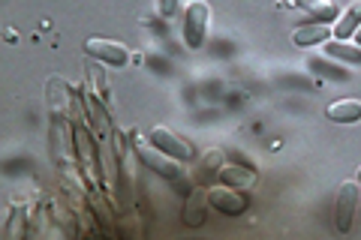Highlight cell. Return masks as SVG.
Instances as JSON below:
<instances>
[{"label":"cell","instance_id":"1","mask_svg":"<svg viewBox=\"0 0 361 240\" xmlns=\"http://www.w3.org/2000/svg\"><path fill=\"white\" fill-rule=\"evenodd\" d=\"M133 151H135V156H139L145 165H148V168H154V171H157V175H160V177H169V180H180V165H178V159H175V156H169V153H163L160 147H157L151 139L145 141L142 135H139V139L133 141Z\"/></svg>","mask_w":361,"mask_h":240},{"label":"cell","instance_id":"2","mask_svg":"<svg viewBox=\"0 0 361 240\" xmlns=\"http://www.w3.org/2000/svg\"><path fill=\"white\" fill-rule=\"evenodd\" d=\"M208 21H211L208 0H190L187 13H184V39H187L190 49H199V45H202V39H205V30H208Z\"/></svg>","mask_w":361,"mask_h":240},{"label":"cell","instance_id":"3","mask_svg":"<svg viewBox=\"0 0 361 240\" xmlns=\"http://www.w3.org/2000/svg\"><path fill=\"white\" fill-rule=\"evenodd\" d=\"M45 99H49V108H51V118H54V127L63 130L66 120H73V96H70V84L63 78H51L45 84Z\"/></svg>","mask_w":361,"mask_h":240},{"label":"cell","instance_id":"4","mask_svg":"<svg viewBox=\"0 0 361 240\" xmlns=\"http://www.w3.org/2000/svg\"><path fill=\"white\" fill-rule=\"evenodd\" d=\"M148 139L160 147L163 153H169V156H175L178 163H187V159H193V144H190L187 139H180L178 132H172L169 127H154L151 132H148Z\"/></svg>","mask_w":361,"mask_h":240},{"label":"cell","instance_id":"5","mask_svg":"<svg viewBox=\"0 0 361 240\" xmlns=\"http://www.w3.org/2000/svg\"><path fill=\"white\" fill-rule=\"evenodd\" d=\"M355 204H358V184L355 180H343L337 189V204H334V225L337 232H349L355 216Z\"/></svg>","mask_w":361,"mask_h":240},{"label":"cell","instance_id":"6","mask_svg":"<svg viewBox=\"0 0 361 240\" xmlns=\"http://www.w3.org/2000/svg\"><path fill=\"white\" fill-rule=\"evenodd\" d=\"M73 139H75V151L78 159H82V168H85V177L90 187H97V168H94V132H90L87 123H73Z\"/></svg>","mask_w":361,"mask_h":240},{"label":"cell","instance_id":"7","mask_svg":"<svg viewBox=\"0 0 361 240\" xmlns=\"http://www.w3.org/2000/svg\"><path fill=\"white\" fill-rule=\"evenodd\" d=\"M85 51L90 54V57H97V61H106V63H111V66H123L130 61V51H127V45H121V42H115V39H87L85 42Z\"/></svg>","mask_w":361,"mask_h":240},{"label":"cell","instance_id":"8","mask_svg":"<svg viewBox=\"0 0 361 240\" xmlns=\"http://www.w3.org/2000/svg\"><path fill=\"white\" fill-rule=\"evenodd\" d=\"M208 204L217 208L220 213H226V216H235V213H241L247 208V198L241 196V189H235V187H211L208 189Z\"/></svg>","mask_w":361,"mask_h":240},{"label":"cell","instance_id":"9","mask_svg":"<svg viewBox=\"0 0 361 240\" xmlns=\"http://www.w3.org/2000/svg\"><path fill=\"white\" fill-rule=\"evenodd\" d=\"M220 171H223V151H205L199 156V163H196V168H193V180L196 184H214V180L220 177Z\"/></svg>","mask_w":361,"mask_h":240},{"label":"cell","instance_id":"10","mask_svg":"<svg viewBox=\"0 0 361 240\" xmlns=\"http://www.w3.org/2000/svg\"><path fill=\"white\" fill-rule=\"evenodd\" d=\"M205 208H208V189L205 187H193L187 196V204H184V222L187 225H202L205 220Z\"/></svg>","mask_w":361,"mask_h":240},{"label":"cell","instance_id":"11","mask_svg":"<svg viewBox=\"0 0 361 240\" xmlns=\"http://www.w3.org/2000/svg\"><path fill=\"white\" fill-rule=\"evenodd\" d=\"M331 39V25L322 21V25H301L292 33V42L301 45V49H310V45H319V42H329Z\"/></svg>","mask_w":361,"mask_h":240},{"label":"cell","instance_id":"12","mask_svg":"<svg viewBox=\"0 0 361 240\" xmlns=\"http://www.w3.org/2000/svg\"><path fill=\"white\" fill-rule=\"evenodd\" d=\"M325 54L331 61H346V63H361V45H353L346 39H329L325 42Z\"/></svg>","mask_w":361,"mask_h":240},{"label":"cell","instance_id":"13","mask_svg":"<svg viewBox=\"0 0 361 240\" xmlns=\"http://www.w3.org/2000/svg\"><path fill=\"white\" fill-rule=\"evenodd\" d=\"M329 118L337 123H358L361 120V102L358 99H341L329 106Z\"/></svg>","mask_w":361,"mask_h":240},{"label":"cell","instance_id":"14","mask_svg":"<svg viewBox=\"0 0 361 240\" xmlns=\"http://www.w3.org/2000/svg\"><path fill=\"white\" fill-rule=\"evenodd\" d=\"M220 177H223L229 187L241 189V192L253 189V184H256V175H253V171H250V168H238V165H223Z\"/></svg>","mask_w":361,"mask_h":240},{"label":"cell","instance_id":"15","mask_svg":"<svg viewBox=\"0 0 361 240\" xmlns=\"http://www.w3.org/2000/svg\"><path fill=\"white\" fill-rule=\"evenodd\" d=\"M358 27H361V0H355V4L349 6L341 18H337L334 33H337V39H346V37H353Z\"/></svg>","mask_w":361,"mask_h":240},{"label":"cell","instance_id":"16","mask_svg":"<svg viewBox=\"0 0 361 240\" xmlns=\"http://www.w3.org/2000/svg\"><path fill=\"white\" fill-rule=\"evenodd\" d=\"M295 4L304 9V13H310L313 18H319V21H334L337 13H341L334 0H295Z\"/></svg>","mask_w":361,"mask_h":240},{"label":"cell","instance_id":"17","mask_svg":"<svg viewBox=\"0 0 361 240\" xmlns=\"http://www.w3.org/2000/svg\"><path fill=\"white\" fill-rule=\"evenodd\" d=\"M87 78H90V94H97L99 102L109 99V87H106V75L99 66H87Z\"/></svg>","mask_w":361,"mask_h":240},{"label":"cell","instance_id":"18","mask_svg":"<svg viewBox=\"0 0 361 240\" xmlns=\"http://www.w3.org/2000/svg\"><path fill=\"white\" fill-rule=\"evenodd\" d=\"M310 70H316L319 75H325V78H346V72H343V66L341 63H329V61H322V57H316V61H310Z\"/></svg>","mask_w":361,"mask_h":240},{"label":"cell","instance_id":"19","mask_svg":"<svg viewBox=\"0 0 361 240\" xmlns=\"http://www.w3.org/2000/svg\"><path fill=\"white\" fill-rule=\"evenodd\" d=\"M99 141H103V177H106V187H111V184H115V163H111V156L106 151L109 139H99Z\"/></svg>","mask_w":361,"mask_h":240},{"label":"cell","instance_id":"20","mask_svg":"<svg viewBox=\"0 0 361 240\" xmlns=\"http://www.w3.org/2000/svg\"><path fill=\"white\" fill-rule=\"evenodd\" d=\"M175 9H178V0H160V15L163 18H172Z\"/></svg>","mask_w":361,"mask_h":240},{"label":"cell","instance_id":"21","mask_svg":"<svg viewBox=\"0 0 361 240\" xmlns=\"http://www.w3.org/2000/svg\"><path fill=\"white\" fill-rule=\"evenodd\" d=\"M355 39H358V45H361V27H358V30H355Z\"/></svg>","mask_w":361,"mask_h":240},{"label":"cell","instance_id":"22","mask_svg":"<svg viewBox=\"0 0 361 240\" xmlns=\"http://www.w3.org/2000/svg\"><path fill=\"white\" fill-rule=\"evenodd\" d=\"M358 184H361V168H358Z\"/></svg>","mask_w":361,"mask_h":240}]
</instances>
